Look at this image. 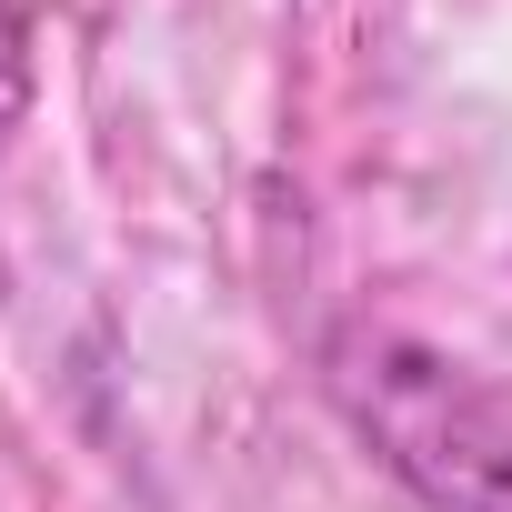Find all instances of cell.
<instances>
[{
    "label": "cell",
    "mask_w": 512,
    "mask_h": 512,
    "mask_svg": "<svg viewBox=\"0 0 512 512\" xmlns=\"http://www.w3.org/2000/svg\"><path fill=\"white\" fill-rule=\"evenodd\" d=\"M362 422L442 512H512V402L472 372L382 352V372L362 382Z\"/></svg>",
    "instance_id": "1"
}]
</instances>
